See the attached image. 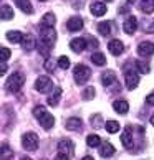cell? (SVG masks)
I'll return each mask as SVG.
<instances>
[{
	"label": "cell",
	"mask_w": 154,
	"mask_h": 160,
	"mask_svg": "<svg viewBox=\"0 0 154 160\" xmlns=\"http://www.w3.org/2000/svg\"><path fill=\"white\" fill-rule=\"evenodd\" d=\"M138 53L144 58L152 56L154 55V43H151V41H141L138 46Z\"/></svg>",
	"instance_id": "obj_8"
},
{
	"label": "cell",
	"mask_w": 154,
	"mask_h": 160,
	"mask_svg": "<svg viewBox=\"0 0 154 160\" xmlns=\"http://www.w3.org/2000/svg\"><path fill=\"white\" fill-rule=\"evenodd\" d=\"M121 142L126 149H131L133 147V132H131V127H126L124 132L121 134Z\"/></svg>",
	"instance_id": "obj_16"
},
{
	"label": "cell",
	"mask_w": 154,
	"mask_h": 160,
	"mask_svg": "<svg viewBox=\"0 0 154 160\" xmlns=\"http://www.w3.org/2000/svg\"><path fill=\"white\" fill-rule=\"evenodd\" d=\"M15 5L19 7L23 13H33V7H32V3H30V0H13Z\"/></svg>",
	"instance_id": "obj_19"
},
{
	"label": "cell",
	"mask_w": 154,
	"mask_h": 160,
	"mask_svg": "<svg viewBox=\"0 0 154 160\" xmlns=\"http://www.w3.org/2000/svg\"><path fill=\"white\" fill-rule=\"evenodd\" d=\"M106 130H108L109 134H116L118 130H119V124L116 121H108L106 122Z\"/></svg>",
	"instance_id": "obj_30"
},
{
	"label": "cell",
	"mask_w": 154,
	"mask_h": 160,
	"mask_svg": "<svg viewBox=\"0 0 154 160\" xmlns=\"http://www.w3.org/2000/svg\"><path fill=\"white\" fill-rule=\"evenodd\" d=\"M40 2H45V0H40Z\"/></svg>",
	"instance_id": "obj_48"
},
{
	"label": "cell",
	"mask_w": 154,
	"mask_h": 160,
	"mask_svg": "<svg viewBox=\"0 0 154 160\" xmlns=\"http://www.w3.org/2000/svg\"><path fill=\"white\" fill-rule=\"evenodd\" d=\"M81 160H93V157H90V155H88V157H83Z\"/></svg>",
	"instance_id": "obj_44"
},
{
	"label": "cell",
	"mask_w": 154,
	"mask_h": 160,
	"mask_svg": "<svg viewBox=\"0 0 154 160\" xmlns=\"http://www.w3.org/2000/svg\"><path fill=\"white\" fill-rule=\"evenodd\" d=\"M94 98V88H86V89L85 91H83V99H85V101H91Z\"/></svg>",
	"instance_id": "obj_33"
},
{
	"label": "cell",
	"mask_w": 154,
	"mask_h": 160,
	"mask_svg": "<svg viewBox=\"0 0 154 160\" xmlns=\"http://www.w3.org/2000/svg\"><path fill=\"white\" fill-rule=\"evenodd\" d=\"M2 160H10L12 158V149L7 144H2Z\"/></svg>",
	"instance_id": "obj_32"
},
{
	"label": "cell",
	"mask_w": 154,
	"mask_h": 160,
	"mask_svg": "<svg viewBox=\"0 0 154 160\" xmlns=\"http://www.w3.org/2000/svg\"><path fill=\"white\" fill-rule=\"evenodd\" d=\"M114 153V147L109 144V142H103L101 144V147H99V155L101 157H104V158H108V157H111Z\"/></svg>",
	"instance_id": "obj_20"
},
{
	"label": "cell",
	"mask_w": 154,
	"mask_h": 160,
	"mask_svg": "<svg viewBox=\"0 0 154 160\" xmlns=\"http://www.w3.org/2000/svg\"><path fill=\"white\" fill-rule=\"evenodd\" d=\"M60 99H61V88H55L53 92L48 96V106L55 108V106H58V102H60Z\"/></svg>",
	"instance_id": "obj_18"
},
{
	"label": "cell",
	"mask_w": 154,
	"mask_h": 160,
	"mask_svg": "<svg viewBox=\"0 0 154 160\" xmlns=\"http://www.w3.org/2000/svg\"><path fill=\"white\" fill-rule=\"evenodd\" d=\"M33 116L38 119L40 126L45 130H48V129H51L53 126H55V117H53L43 106H37V108L33 109Z\"/></svg>",
	"instance_id": "obj_1"
},
{
	"label": "cell",
	"mask_w": 154,
	"mask_h": 160,
	"mask_svg": "<svg viewBox=\"0 0 154 160\" xmlns=\"http://www.w3.org/2000/svg\"><path fill=\"white\" fill-rule=\"evenodd\" d=\"M55 22H56V18H55V15H53V13H45L43 15V25L53 27V25H55Z\"/></svg>",
	"instance_id": "obj_31"
},
{
	"label": "cell",
	"mask_w": 154,
	"mask_h": 160,
	"mask_svg": "<svg viewBox=\"0 0 154 160\" xmlns=\"http://www.w3.org/2000/svg\"><path fill=\"white\" fill-rule=\"evenodd\" d=\"M91 61L94 63V64H98V66H104L106 64V58H104V55L103 53H93L91 55Z\"/></svg>",
	"instance_id": "obj_26"
},
{
	"label": "cell",
	"mask_w": 154,
	"mask_h": 160,
	"mask_svg": "<svg viewBox=\"0 0 154 160\" xmlns=\"http://www.w3.org/2000/svg\"><path fill=\"white\" fill-rule=\"evenodd\" d=\"M5 71H7V64H5V61H2V66H0V73L5 74Z\"/></svg>",
	"instance_id": "obj_43"
},
{
	"label": "cell",
	"mask_w": 154,
	"mask_h": 160,
	"mask_svg": "<svg viewBox=\"0 0 154 160\" xmlns=\"http://www.w3.org/2000/svg\"><path fill=\"white\" fill-rule=\"evenodd\" d=\"M108 50H109L111 55L119 56L121 53L124 51V45H123V41H119V40H111L108 43Z\"/></svg>",
	"instance_id": "obj_11"
},
{
	"label": "cell",
	"mask_w": 154,
	"mask_h": 160,
	"mask_svg": "<svg viewBox=\"0 0 154 160\" xmlns=\"http://www.w3.org/2000/svg\"><path fill=\"white\" fill-rule=\"evenodd\" d=\"M151 124H152V126H154V116H151Z\"/></svg>",
	"instance_id": "obj_46"
},
{
	"label": "cell",
	"mask_w": 154,
	"mask_h": 160,
	"mask_svg": "<svg viewBox=\"0 0 154 160\" xmlns=\"http://www.w3.org/2000/svg\"><path fill=\"white\" fill-rule=\"evenodd\" d=\"M139 7L144 13H152L154 12V0H141Z\"/></svg>",
	"instance_id": "obj_24"
},
{
	"label": "cell",
	"mask_w": 154,
	"mask_h": 160,
	"mask_svg": "<svg viewBox=\"0 0 154 160\" xmlns=\"http://www.w3.org/2000/svg\"><path fill=\"white\" fill-rule=\"evenodd\" d=\"M38 135L37 134H33V132H27V134H23V137H22V145H23V149L28 150V152H33V150H37L38 149Z\"/></svg>",
	"instance_id": "obj_4"
},
{
	"label": "cell",
	"mask_w": 154,
	"mask_h": 160,
	"mask_svg": "<svg viewBox=\"0 0 154 160\" xmlns=\"http://www.w3.org/2000/svg\"><path fill=\"white\" fill-rule=\"evenodd\" d=\"M86 46H88L86 38H75V40L70 41V48H72L75 53H81Z\"/></svg>",
	"instance_id": "obj_12"
},
{
	"label": "cell",
	"mask_w": 154,
	"mask_h": 160,
	"mask_svg": "<svg viewBox=\"0 0 154 160\" xmlns=\"http://www.w3.org/2000/svg\"><path fill=\"white\" fill-rule=\"evenodd\" d=\"M40 38H41V43L48 45L50 48H51V46L55 45V41H56V32H55V28L41 25L40 27Z\"/></svg>",
	"instance_id": "obj_3"
},
{
	"label": "cell",
	"mask_w": 154,
	"mask_h": 160,
	"mask_svg": "<svg viewBox=\"0 0 154 160\" xmlns=\"http://www.w3.org/2000/svg\"><path fill=\"white\" fill-rule=\"evenodd\" d=\"M58 66H60L61 69H68L70 68V60L66 56H60L58 58Z\"/></svg>",
	"instance_id": "obj_34"
},
{
	"label": "cell",
	"mask_w": 154,
	"mask_h": 160,
	"mask_svg": "<svg viewBox=\"0 0 154 160\" xmlns=\"http://www.w3.org/2000/svg\"><path fill=\"white\" fill-rule=\"evenodd\" d=\"M66 28L70 32H80L83 28V20L80 17H72V18L66 22Z\"/></svg>",
	"instance_id": "obj_13"
},
{
	"label": "cell",
	"mask_w": 154,
	"mask_h": 160,
	"mask_svg": "<svg viewBox=\"0 0 154 160\" xmlns=\"http://www.w3.org/2000/svg\"><path fill=\"white\" fill-rule=\"evenodd\" d=\"M22 46H23V50H25V51H32V50L35 48V46H37V41H35L33 35H30V33L23 35V40H22Z\"/></svg>",
	"instance_id": "obj_14"
},
{
	"label": "cell",
	"mask_w": 154,
	"mask_h": 160,
	"mask_svg": "<svg viewBox=\"0 0 154 160\" xmlns=\"http://www.w3.org/2000/svg\"><path fill=\"white\" fill-rule=\"evenodd\" d=\"M136 69H138L139 73H143V74H147L151 71V66H149V63H147V61L138 60V61H136Z\"/></svg>",
	"instance_id": "obj_27"
},
{
	"label": "cell",
	"mask_w": 154,
	"mask_h": 160,
	"mask_svg": "<svg viewBox=\"0 0 154 160\" xmlns=\"http://www.w3.org/2000/svg\"><path fill=\"white\" fill-rule=\"evenodd\" d=\"M7 40L12 41V43H20V41L23 40V35H22V32L13 30V32H8L7 33Z\"/></svg>",
	"instance_id": "obj_25"
},
{
	"label": "cell",
	"mask_w": 154,
	"mask_h": 160,
	"mask_svg": "<svg viewBox=\"0 0 154 160\" xmlns=\"http://www.w3.org/2000/svg\"><path fill=\"white\" fill-rule=\"evenodd\" d=\"M91 121H93V122H91L93 127H99V126H101V122H99V121H103V119H101V116H99V114H94V116L91 117Z\"/></svg>",
	"instance_id": "obj_36"
},
{
	"label": "cell",
	"mask_w": 154,
	"mask_h": 160,
	"mask_svg": "<svg viewBox=\"0 0 154 160\" xmlns=\"http://www.w3.org/2000/svg\"><path fill=\"white\" fill-rule=\"evenodd\" d=\"M43 160H45V158H43Z\"/></svg>",
	"instance_id": "obj_49"
},
{
	"label": "cell",
	"mask_w": 154,
	"mask_h": 160,
	"mask_svg": "<svg viewBox=\"0 0 154 160\" xmlns=\"http://www.w3.org/2000/svg\"><path fill=\"white\" fill-rule=\"evenodd\" d=\"M83 127V122L80 117H70V119L66 121V129L68 130H81Z\"/></svg>",
	"instance_id": "obj_21"
},
{
	"label": "cell",
	"mask_w": 154,
	"mask_h": 160,
	"mask_svg": "<svg viewBox=\"0 0 154 160\" xmlns=\"http://www.w3.org/2000/svg\"><path fill=\"white\" fill-rule=\"evenodd\" d=\"M143 27H144V32H147V33H154V20L149 22V23H143Z\"/></svg>",
	"instance_id": "obj_39"
},
{
	"label": "cell",
	"mask_w": 154,
	"mask_h": 160,
	"mask_svg": "<svg viewBox=\"0 0 154 160\" xmlns=\"http://www.w3.org/2000/svg\"><path fill=\"white\" fill-rule=\"evenodd\" d=\"M138 30V18L136 17H128L126 22H124V33L126 35H134Z\"/></svg>",
	"instance_id": "obj_10"
},
{
	"label": "cell",
	"mask_w": 154,
	"mask_h": 160,
	"mask_svg": "<svg viewBox=\"0 0 154 160\" xmlns=\"http://www.w3.org/2000/svg\"><path fill=\"white\" fill-rule=\"evenodd\" d=\"M86 43H88V46H90V48H98V46H99L98 40L94 38V37H86Z\"/></svg>",
	"instance_id": "obj_35"
},
{
	"label": "cell",
	"mask_w": 154,
	"mask_h": 160,
	"mask_svg": "<svg viewBox=\"0 0 154 160\" xmlns=\"http://www.w3.org/2000/svg\"><path fill=\"white\" fill-rule=\"evenodd\" d=\"M114 23L113 22H103L98 25V32L103 35V37H108V35L111 33V27H113Z\"/></svg>",
	"instance_id": "obj_23"
},
{
	"label": "cell",
	"mask_w": 154,
	"mask_h": 160,
	"mask_svg": "<svg viewBox=\"0 0 154 160\" xmlns=\"http://www.w3.org/2000/svg\"><path fill=\"white\" fill-rule=\"evenodd\" d=\"M13 18V10L8 5H2V20H12Z\"/></svg>",
	"instance_id": "obj_29"
},
{
	"label": "cell",
	"mask_w": 154,
	"mask_h": 160,
	"mask_svg": "<svg viewBox=\"0 0 154 160\" xmlns=\"http://www.w3.org/2000/svg\"><path fill=\"white\" fill-rule=\"evenodd\" d=\"M124 84L129 91L136 89L139 84V74L134 69H124Z\"/></svg>",
	"instance_id": "obj_6"
},
{
	"label": "cell",
	"mask_w": 154,
	"mask_h": 160,
	"mask_svg": "<svg viewBox=\"0 0 154 160\" xmlns=\"http://www.w3.org/2000/svg\"><path fill=\"white\" fill-rule=\"evenodd\" d=\"M0 53H2V61H7L8 58H10V55H12V51L8 48H2V50H0Z\"/></svg>",
	"instance_id": "obj_38"
},
{
	"label": "cell",
	"mask_w": 154,
	"mask_h": 160,
	"mask_svg": "<svg viewBox=\"0 0 154 160\" xmlns=\"http://www.w3.org/2000/svg\"><path fill=\"white\" fill-rule=\"evenodd\" d=\"M58 150H60V153H65V155L72 157L75 153V149H73V142L70 139H63L58 142Z\"/></svg>",
	"instance_id": "obj_9"
},
{
	"label": "cell",
	"mask_w": 154,
	"mask_h": 160,
	"mask_svg": "<svg viewBox=\"0 0 154 160\" xmlns=\"http://www.w3.org/2000/svg\"><path fill=\"white\" fill-rule=\"evenodd\" d=\"M103 2H113V0H103Z\"/></svg>",
	"instance_id": "obj_47"
},
{
	"label": "cell",
	"mask_w": 154,
	"mask_h": 160,
	"mask_svg": "<svg viewBox=\"0 0 154 160\" xmlns=\"http://www.w3.org/2000/svg\"><path fill=\"white\" fill-rule=\"evenodd\" d=\"M113 109L118 112V114H126V112L129 111V104L126 102V101H116V102L113 104Z\"/></svg>",
	"instance_id": "obj_22"
},
{
	"label": "cell",
	"mask_w": 154,
	"mask_h": 160,
	"mask_svg": "<svg viewBox=\"0 0 154 160\" xmlns=\"http://www.w3.org/2000/svg\"><path fill=\"white\" fill-rule=\"evenodd\" d=\"M90 10H91V13L94 15V17H101V15H104L106 13V5H104V2H93L91 3V7H90Z\"/></svg>",
	"instance_id": "obj_15"
},
{
	"label": "cell",
	"mask_w": 154,
	"mask_h": 160,
	"mask_svg": "<svg viewBox=\"0 0 154 160\" xmlns=\"http://www.w3.org/2000/svg\"><path fill=\"white\" fill-rule=\"evenodd\" d=\"M23 82H25V76H23L22 73H12L8 76V79H7V84H5V88H7V91L8 92H19L22 89V86H23Z\"/></svg>",
	"instance_id": "obj_2"
},
{
	"label": "cell",
	"mask_w": 154,
	"mask_h": 160,
	"mask_svg": "<svg viewBox=\"0 0 154 160\" xmlns=\"http://www.w3.org/2000/svg\"><path fill=\"white\" fill-rule=\"evenodd\" d=\"M146 102H147V104H151V106H154V91H152L151 94H147V98H146Z\"/></svg>",
	"instance_id": "obj_40"
},
{
	"label": "cell",
	"mask_w": 154,
	"mask_h": 160,
	"mask_svg": "<svg viewBox=\"0 0 154 160\" xmlns=\"http://www.w3.org/2000/svg\"><path fill=\"white\" fill-rule=\"evenodd\" d=\"M70 157L68 155H65V153H58V155L55 157V160H68Z\"/></svg>",
	"instance_id": "obj_41"
},
{
	"label": "cell",
	"mask_w": 154,
	"mask_h": 160,
	"mask_svg": "<svg viewBox=\"0 0 154 160\" xmlns=\"http://www.w3.org/2000/svg\"><path fill=\"white\" fill-rule=\"evenodd\" d=\"M53 88V82L48 76H40V78L35 81V89L41 94H48Z\"/></svg>",
	"instance_id": "obj_7"
},
{
	"label": "cell",
	"mask_w": 154,
	"mask_h": 160,
	"mask_svg": "<svg viewBox=\"0 0 154 160\" xmlns=\"http://www.w3.org/2000/svg\"><path fill=\"white\" fill-rule=\"evenodd\" d=\"M116 81V74H114V71H104V73L101 74V84L103 86H106V88H108V86H111V84H113V82Z\"/></svg>",
	"instance_id": "obj_17"
},
{
	"label": "cell",
	"mask_w": 154,
	"mask_h": 160,
	"mask_svg": "<svg viewBox=\"0 0 154 160\" xmlns=\"http://www.w3.org/2000/svg\"><path fill=\"white\" fill-rule=\"evenodd\" d=\"M75 8H81L83 7V0H76V3H73Z\"/></svg>",
	"instance_id": "obj_42"
},
{
	"label": "cell",
	"mask_w": 154,
	"mask_h": 160,
	"mask_svg": "<svg viewBox=\"0 0 154 160\" xmlns=\"http://www.w3.org/2000/svg\"><path fill=\"white\" fill-rule=\"evenodd\" d=\"M86 144H88V147H99L101 145V139H99L96 134H91L86 137Z\"/></svg>",
	"instance_id": "obj_28"
},
{
	"label": "cell",
	"mask_w": 154,
	"mask_h": 160,
	"mask_svg": "<svg viewBox=\"0 0 154 160\" xmlns=\"http://www.w3.org/2000/svg\"><path fill=\"white\" fill-rule=\"evenodd\" d=\"M45 69L50 71V73H53V71H55V63H53V60H50V58H48V60L45 61Z\"/></svg>",
	"instance_id": "obj_37"
},
{
	"label": "cell",
	"mask_w": 154,
	"mask_h": 160,
	"mask_svg": "<svg viewBox=\"0 0 154 160\" xmlns=\"http://www.w3.org/2000/svg\"><path fill=\"white\" fill-rule=\"evenodd\" d=\"M91 71L88 69L85 64H76L75 66V73H73V78L76 81V84H85V82L88 81V78H90Z\"/></svg>",
	"instance_id": "obj_5"
},
{
	"label": "cell",
	"mask_w": 154,
	"mask_h": 160,
	"mask_svg": "<svg viewBox=\"0 0 154 160\" xmlns=\"http://www.w3.org/2000/svg\"><path fill=\"white\" fill-rule=\"evenodd\" d=\"M20 160H32V158H30V157H22Z\"/></svg>",
	"instance_id": "obj_45"
}]
</instances>
